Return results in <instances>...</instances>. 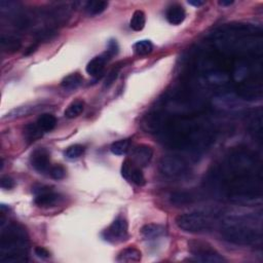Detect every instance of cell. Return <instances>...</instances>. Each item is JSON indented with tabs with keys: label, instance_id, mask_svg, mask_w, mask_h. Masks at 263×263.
<instances>
[{
	"label": "cell",
	"instance_id": "7c38bea8",
	"mask_svg": "<svg viewBox=\"0 0 263 263\" xmlns=\"http://www.w3.org/2000/svg\"><path fill=\"white\" fill-rule=\"evenodd\" d=\"M109 59H111V57L106 53L101 56H97L94 58V59L90 60L86 68L88 75L93 77H99V75H101V74L103 73L105 66L107 62L109 61Z\"/></svg>",
	"mask_w": 263,
	"mask_h": 263
},
{
	"label": "cell",
	"instance_id": "30bf717a",
	"mask_svg": "<svg viewBox=\"0 0 263 263\" xmlns=\"http://www.w3.org/2000/svg\"><path fill=\"white\" fill-rule=\"evenodd\" d=\"M153 156V149L146 144H141L135 147V149L132 154V161L139 168L146 167L150 162Z\"/></svg>",
	"mask_w": 263,
	"mask_h": 263
},
{
	"label": "cell",
	"instance_id": "4fadbf2b",
	"mask_svg": "<svg viewBox=\"0 0 263 263\" xmlns=\"http://www.w3.org/2000/svg\"><path fill=\"white\" fill-rule=\"evenodd\" d=\"M0 44H1V49L2 52L6 54H14L18 52L19 49L22 47V41L19 37L14 36V35H1V40H0Z\"/></svg>",
	"mask_w": 263,
	"mask_h": 263
},
{
	"label": "cell",
	"instance_id": "9a60e30c",
	"mask_svg": "<svg viewBox=\"0 0 263 263\" xmlns=\"http://www.w3.org/2000/svg\"><path fill=\"white\" fill-rule=\"evenodd\" d=\"M164 233H166V228L162 225L155 223L146 224L141 228V234L147 241L156 240V238L162 236Z\"/></svg>",
	"mask_w": 263,
	"mask_h": 263
},
{
	"label": "cell",
	"instance_id": "8992f818",
	"mask_svg": "<svg viewBox=\"0 0 263 263\" xmlns=\"http://www.w3.org/2000/svg\"><path fill=\"white\" fill-rule=\"evenodd\" d=\"M103 236L106 241L111 243H120L126 241L129 236V225L125 218L118 217L107 228Z\"/></svg>",
	"mask_w": 263,
	"mask_h": 263
},
{
	"label": "cell",
	"instance_id": "277c9868",
	"mask_svg": "<svg viewBox=\"0 0 263 263\" xmlns=\"http://www.w3.org/2000/svg\"><path fill=\"white\" fill-rule=\"evenodd\" d=\"M188 249L197 261L208 263L226 262V259L209 243L202 241H191L188 244Z\"/></svg>",
	"mask_w": 263,
	"mask_h": 263
},
{
	"label": "cell",
	"instance_id": "f546056e",
	"mask_svg": "<svg viewBox=\"0 0 263 263\" xmlns=\"http://www.w3.org/2000/svg\"><path fill=\"white\" fill-rule=\"evenodd\" d=\"M0 186L2 189H12L15 187V181L11 177L3 176L0 180Z\"/></svg>",
	"mask_w": 263,
	"mask_h": 263
},
{
	"label": "cell",
	"instance_id": "7a4b0ae2",
	"mask_svg": "<svg viewBox=\"0 0 263 263\" xmlns=\"http://www.w3.org/2000/svg\"><path fill=\"white\" fill-rule=\"evenodd\" d=\"M221 235L228 243L238 246L255 245L261 241L260 230L244 222L225 223L221 229Z\"/></svg>",
	"mask_w": 263,
	"mask_h": 263
},
{
	"label": "cell",
	"instance_id": "2e32d148",
	"mask_svg": "<svg viewBox=\"0 0 263 263\" xmlns=\"http://www.w3.org/2000/svg\"><path fill=\"white\" fill-rule=\"evenodd\" d=\"M194 197L195 196L190 191H175L170 195V202L172 205L180 207V205L192 204L194 202Z\"/></svg>",
	"mask_w": 263,
	"mask_h": 263
},
{
	"label": "cell",
	"instance_id": "83f0119b",
	"mask_svg": "<svg viewBox=\"0 0 263 263\" xmlns=\"http://www.w3.org/2000/svg\"><path fill=\"white\" fill-rule=\"evenodd\" d=\"M121 64L118 63L114 66V67L109 71V73L107 74L106 76V79H105V87H110L113 82L117 80L118 74L120 72V69H121Z\"/></svg>",
	"mask_w": 263,
	"mask_h": 263
},
{
	"label": "cell",
	"instance_id": "1f68e13d",
	"mask_svg": "<svg viewBox=\"0 0 263 263\" xmlns=\"http://www.w3.org/2000/svg\"><path fill=\"white\" fill-rule=\"evenodd\" d=\"M118 53V44L117 40H110L108 43V49H107V54L110 57L117 55Z\"/></svg>",
	"mask_w": 263,
	"mask_h": 263
},
{
	"label": "cell",
	"instance_id": "7402d4cb",
	"mask_svg": "<svg viewBox=\"0 0 263 263\" xmlns=\"http://www.w3.org/2000/svg\"><path fill=\"white\" fill-rule=\"evenodd\" d=\"M84 109H85V103L80 100H76L72 102L67 108H66L64 115L65 117H67L69 119L75 118L79 117V115L82 113V111H84Z\"/></svg>",
	"mask_w": 263,
	"mask_h": 263
},
{
	"label": "cell",
	"instance_id": "ba28073f",
	"mask_svg": "<svg viewBox=\"0 0 263 263\" xmlns=\"http://www.w3.org/2000/svg\"><path fill=\"white\" fill-rule=\"evenodd\" d=\"M121 176L130 181V182H133L138 186H143L146 183V180L141 169L130 160H126L122 162Z\"/></svg>",
	"mask_w": 263,
	"mask_h": 263
},
{
	"label": "cell",
	"instance_id": "484cf974",
	"mask_svg": "<svg viewBox=\"0 0 263 263\" xmlns=\"http://www.w3.org/2000/svg\"><path fill=\"white\" fill-rule=\"evenodd\" d=\"M57 35V31L54 28H43L35 32L34 37L37 43H43V41L52 40Z\"/></svg>",
	"mask_w": 263,
	"mask_h": 263
},
{
	"label": "cell",
	"instance_id": "836d02e7",
	"mask_svg": "<svg viewBox=\"0 0 263 263\" xmlns=\"http://www.w3.org/2000/svg\"><path fill=\"white\" fill-rule=\"evenodd\" d=\"M37 44H34V45H32V46H30L29 48H28V51L26 52V53H25V55H30L31 53H33V52H35L36 51V48H37Z\"/></svg>",
	"mask_w": 263,
	"mask_h": 263
},
{
	"label": "cell",
	"instance_id": "e575fe53",
	"mask_svg": "<svg viewBox=\"0 0 263 263\" xmlns=\"http://www.w3.org/2000/svg\"><path fill=\"white\" fill-rule=\"evenodd\" d=\"M233 3H234L233 0H222V1H219V4L220 5H223V6L230 5V4H233Z\"/></svg>",
	"mask_w": 263,
	"mask_h": 263
},
{
	"label": "cell",
	"instance_id": "6da1fadb",
	"mask_svg": "<svg viewBox=\"0 0 263 263\" xmlns=\"http://www.w3.org/2000/svg\"><path fill=\"white\" fill-rule=\"evenodd\" d=\"M28 234L18 223H11L1 230L0 236V262L16 263L27 261Z\"/></svg>",
	"mask_w": 263,
	"mask_h": 263
},
{
	"label": "cell",
	"instance_id": "ffe728a7",
	"mask_svg": "<svg viewBox=\"0 0 263 263\" xmlns=\"http://www.w3.org/2000/svg\"><path fill=\"white\" fill-rule=\"evenodd\" d=\"M36 123L44 132H51L52 130L55 129L57 125V118L53 114L44 113L40 115Z\"/></svg>",
	"mask_w": 263,
	"mask_h": 263
},
{
	"label": "cell",
	"instance_id": "cb8c5ba5",
	"mask_svg": "<svg viewBox=\"0 0 263 263\" xmlns=\"http://www.w3.org/2000/svg\"><path fill=\"white\" fill-rule=\"evenodd\" d=\"M131 146V139H121L118 141L112 143L110 146V150L115 155H123L126 154Z\"/></svg>",
	"mask_w": 263,
	"mask_h": 263
},
{
	"label": "cell",
	"instance_id": "4dcf8cb0",
	"mask_svg": "<svg viewBox=\"0 0 263 263\" xmlns=\"http://www.w3.org/2000/svg\"><path fill=\"white\" fill-rule=\"evenodd\" d=\"M34 252L36 256L41 259H47L51 257V253H49V251L45 249L44 247H36L34 249Z\"/></svg>",
	"mask_w": 263,
	"mask_h": 263
},
{
	"label": "cell",
	"instance_id": "ac0fdd59",
	"mask_svg": "<svg viewBox=\"0 0 263 263\" xmlns=\"http://www.w3.org/2000/svg\"><path fill=\"white\" fill-rule=\"evenodd\" d=\"M82 82H84V77L79 73H72L63 78L61 86L65 89L73 90L78 88L82 85Z\"/></svg>",
	"mask_w": 263,
	"mask_h": 263
},
{
	"label": "cell",
	"instance_id": "4316f807",
	"mask_svg": "<svg viewBox=\"0 0 263 263\" xmlns=\"http://www.w3.org/2000/svg\"><path fill=\"white\" fill-rule=\"evenodd\" d=\"M85 153V146L80 144H74L69 146L65 151L66 158L69 160H76L79 159L80 156Z\"/></svg>",
	"mask_w": 263,
	"mask_h": 263
},
{
	"label": "cell",
	"instance_id": "8fae6325",
	"mask_svg": "<svg viewBox=\"0 0 263 263\" xmlns=\"http://www.w3.org/2000/svg\"><path fill=\"white\" fill-rule=\"evenodd\" d=\"M237 90L238 95L246 100H257L262 95V85L261 82H243Z\"/></svg>",
	"mask_w": 263,
	"mask_h": 263
},
{
	"label": "cell",
	"instance_id": "52a82bcc",
	"mask_svg": "<svg viewBox=\"0 0 263 263\" xmlns=\"http://www.w3.org/2000/svg\"><path fill=\"white\" fill-rule=\"evenodd\" d=\"M33 192L35 194L34 203L40 208H49L58 205L61 200L60 194L52 190L48 186H38L33 188Z\"/></svg>",
	"mask_w": 263,
	"mask_h": 263
},
{
	"label": "cell",
	"instance_id": "44dd1931",
	"mask_svg": "<svg viewBox=\"0 0 263 263\" xmlns=\"http://www.w3.org/2000/svg\"><path fill=\"white\" fill-rule=\"evenodd\" d=\"M44 132L41 130L37 123H28V125L24 128V136L29 142L36 141L37 139L43 137Z\"/></svg>",
	"mask_w": 263,
	"mask_h": 263
},
{
	"label": "cell",
	"instance_id": "3957f363",
	"mask_svg": "<svg viewBox=\"0 0 263 263\" xmlns=\"http://www.w3.org/2000/svg\"><path fill=\"white\" fill-rule=\"evenodd\" d=\"M212 219L204 213L193 212L181 214L176 218L177 226L189 234H200L207 232L212 227Z\"/></svg>",
	"mask_w": 263,
	"mask_h": 263
},
{
	"label": "cell",
	"instance_id": "d6986e66",
	"mask_svg": "<svg viewBox=\"0 0 263 263\" xmlns=\"http://www.w3.org/2000/svg\"><path fill=\"white\" fill-rule=\"evenodd\" d=\"M107 6H108V2L103 0H90L86 3L85 11L88 15H98L102 14Z\"/></svg>",
	"mask_w": 263,
	"mask_h": 263
},
{
	"label": "cell",
	"instance_id": "d6a6232c",
	"mask_svg": "<svg viewBox=\"0 0 263 263\" xmlns=\"http://www.w3.org/2000/svg\"><path fill=\"white\" fill-rule=\"evenodd\" d=\"M189 4H191V5H194V6H201L203 4H205V1H200V0H190V1H188Z\"/></svg>",
	"mask_w": 263,
	"mask_h": 263
},
{
	"label": "cell",
	"instance_id": "d4e9b609",
	"mask_svg": "<svg viewBox=\"0 0 263 263\" xmlns=\"http://www.w3.org/2000/svg\"><path fill=\"white\" fill-rule=\"evenodd\" d=\"M134 52L139 56H146L150 54L153 49V44L150 40H139L133 45Z\"/></svg>",
	"mask_w": 263,
	"mask_h": 263
},
{
	"label": "cell",
	"instance_id": "603a6c76",
	"mask_svg": "<svg viewBox=\"0 0 263 263\" xmlns=\"http://www.w3.org/2000/svg\"><path fill=\"white\" fill-rule=\"evenodd\" d=\"M146 23V15L143 11H136L133 15H132V19L130 22V27L134 31H141L145 27Z\"/></svg>",
	"mask_w": 263,
	"mask_h": 263
},
{
	"label": "cell",
	"instance_id": "e0dca14e",
	"mask_svg": "<svg viewBox=\"0 0 263 263\" xmlns=\"http://www.w3.org/2000/svg\"><path fill=\"white\" fill-rule=\"evenodd\" d=\"M142 254L137 248L134 247H129V248L123 249L117 256L118 262H139L141 260Z\"/></svg>",
	"mask_w": 263,
	"mask_h": 263
},
{
	"label": "cell",
	"instance_id": "f1b7e54d",
	"mask_svg": "<svg viewBox=\"0 0 263 263\" xmlns=\"http://www.w3.org/2000/svg\"><path fill=\"white\" fill-rule=\"evenodd\" d=\"M48 174L55 180H61L66 176V170L62 164L58 163L51 167V169L48 171Z\"/></svg>",
	"mask_w": 263,
	"mask_h": 263
},
{
	"label": "cell",
	"instance_id": "9c48e42d",
	"mask_svg": "<svg viewBox=\"0 0 263 263\" xmlns=\"http://www.w3.org/2000/svg\"><path fill=\"white\" fill-rule=\"evenodd\" d=\"M31 166L40 174L46 173L51 169V158L49 153L44 148H38L31 153L30 156Z\"/></svg>",
	"mask_w": 263,
	"mask_h": 263
},
{
	"label": "cell",
	"instance_id": "5bb4252c",
	"mask_svg": "<svg viewBox=\"0 0 263 263\" xmlns=\"http://www.w3.org/2000/svg\"><path fill=\"white\" fill-rule=\"evenodd\" d=\"M167 20L170 24L172 25H180L181 23H183L186 16V13L183 6H181L179 4H174L168 8L167 14Z\"/></svg>",
	"mask_w": 263,
	"mask_h": 263
},
{
	"label": "cell",
	"instance_id": "5b68a950",
	"mask_svg": "<svg viewBox=\"0 0 263 263\" xmlns=\"http://www.w3.org/2000/svg\"><path fill=\"white\" fill-rule=\"evenodd\" d=\"M160 170L168 178H181L185 176L188 171V162L178 155H166L160 161Z\"/></svg>",
	"mask_w": 263,
	"mask_h": 263
}]
</instances>
